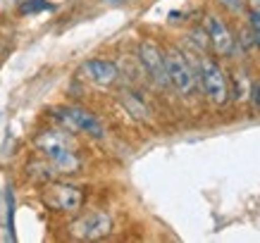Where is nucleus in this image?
I'll list each match as a JSON object with an SVG mask.
<instances>
[{
	"instance_id": "ddd939ff",
	"label": "nucleus",
	"mask_w": 260,
	"mask_h": 243,
	"mask_svg": "<svg viewBox=\"0 0 260 243\" xmlns=\"http://www.w3.org/2000/svg\"><path fill=\"white\" fill-rule=\"evenodd\" d=\"M222 5H227L229 10H234V12H239V10L244 8V0H222Z\"/></svg>"
},
{
	"instance_id": "39448f33",
	"label": "nucleus",
	"mask_w": 260,
	"mask_h": 243,
	"mask_svg": "<svg viewBox=\"0 0 260 243\" xmlns=\"http://www.w3.org/2000/svg\"><path fill=\"white\" fill-rule=\"evenodd\" d=\"M55 117L60 119L67 129L84 131V133H88V136H93V138H103V136H105L98 117L88 110H81V108H57Z\"/></svg>"
},
{
	"instance_id": "f8f14e48",
	"label": "nucleus",
	"mask_w": 260,
	"mask_h": 243,
	"mask_svg": "<svg viewBox=\"0 0 260 243\" xmlns=\"http://www.w3.org/2000/svg\"><path fill=\"white\" fill-rule=\"evenodd\" d=\"M251 102H253V108L260 112V84H255L251 88Z\"/></svg>"
},
{
	"instance_id": "4468645a",
	"label": "nucleus",
	"mask_w": 260,
	"mask_h": 243,
	"mask_svg": "<svg viewBox=\"0 0 260 243\" xmlns=\"http://www.w3.org/2000/svg\"><path fill=\"white\" fill-rule=\"evenodd\" d=\"M251 26H253V31H255V36L260 39V15L258 12H251Z\"/></svg>"
},
{
	"instance_id": "7ed1b4c3",
	"label": "nucleus",
	"mask_w": 260,
	"mask_h": 243,
	"mask_svg": "<svg viewBox=\"0 0 260 243\" xmlns=\"http://www.w3.org/2000/svg\"><path fill=\"white\" fill-rule=\"evenodd\" d=\"M165 67H167V79L181 95L193 93L196 88V77H193V70H191L189 60L181 55L177 48H172L165 55Z\"/></svg>"
},
{
	"instance_id": "9b49d317",
	"label": "nucleus",
	"mask_w": 260,
	"mask_h": 243,
	"mask_svg": "<svg viewBox=\"0 0 260 243\" xmlns=\"http://www.w3.org/2000/svg\"><path fill=\"white\" fill-rule=\"evenodd\" d=\"M8 231L10 238H15V196H12V191H8Z\"/></svg>"
},
{
	"instance_id": "20e7f679",
	"label": "nucleus",
	"mask_w": 260,
	"mask_h": 243,
	"mask_svg": "<svg viewBox=\"0 0 260 243\" xmlns=\"http://www.w3.org/2000/svg\"><path fill=\"white\" fill-rule=\"evenodd\" d=\"M112 231V220L110 215L105 212H88L84 217H79L77 222L70 224V234L74 238H81V241H95V238H103Z\"/></svg>"
},
{
	"instance_id": "9d476101",
	"label": "nucleus",
	"mask_w": 260,
	"mask_h": 243,
	"mask_svg": "<svg viewBox=\"0 0 260 243\" xmlns=\"http://www.w3.org/2000/svg\"><path fill=\"white\" fill-rule=\"evenodd\" d=\"M22 15H36V12H46V10H53V5L48 0H24L22 5Z\"/></svg>"
},
{
	"instance_id": "f03ea898",
	"label": "nucleus",
	"mask_w": 260,
	"mask_h": 243,
	"mask_svg": "<svg viewBox=\"0 0 260 243\" xmlns=\"http://www.w3.org/2000/svg\"><path fill=\"white\" fill-rule=\"evenodd\" d=\"M43 203L57 212H77L84 205V191L72 184H50L43 191Z\"/></svg>"
},
{
	"instance_id": "423d86ee",
	"label": "nucleus",
	"mask_w": 260,
	"mask_h": 243,
	"mask_svg": "<svg viewBox=\"0 0 260 243\" xmlns=\"http://www.w3.org/2000/svg\"><path fill=\"white\" fill-rule=\"evenodd\" d=\"M201 84H203L205 95H208L213 102H217V105L227 102L229 84H227L224 72L220 70V64L210 62V60H203V67H201Z\"/></svg>"
},
{
	"instance_id": "6e6552de",
	"label": "nucleus",
	"mask_w": 260,
	"mask_h": 243,
	"mask_svg": "<svg viewBox=\"0 0 260 243\" xmlns=\"http://www.w3.org/2000/svg\"><path fill=\"white\" fill-rule=\"evenodd\" d=\"M205 31H208V39H210L217 55H222V57L232 55V50H234V36H232L229 26L222 22L220 17L217 15L205 17Z\"/></svg>"
},
{
	"instance_id": "0eeeda50",
	"label": "nucleus",
	"mask_w": 260,
	"mask_h": 243,
	"mask_svg": "<svg viewBox=\"0 0 260 243\" xmlns=\"http://www.w3.org/2000/svg\"><path fill=\"white\" fill-rule=\"evenodd\" d=\"M139 60H141L143 70L148 72V77L158 84V86H167L170 79H167V67H165V55L160 53V48L150 41H143L139 46Z\"/></svg>"
},
{
	"instance_id": "1a4fd4ad",
	"label": "nucleus",
	"mask_w": 260,
	"mask_h": 243,
	"mask_svg": "<svg viewBox=\"0 0 260 243\" xmlns=\"http://www.w3.org/2000/svg\"><path fill=\"white\" fill-rule=\"evenodd\" d=\"M86 72L88 77H91V81H95V84H101V86H108V84H112L115 79H117V67H115V62H110V60H88L86 62Z\"/></svg>"
},
{
	"instance_id": "2eb2a0df",
	"label": "nucleus",
	"mask_w": 260,
	"mask_h": 243,
	"mask_svg": "<svg viewBox=\"0 0 260 243\" xmlns=\"http://www.w3.org/2000/svg\"><path fill=\"white\" fill-rule=\"evenodd\" d=\"M246 3L251 5V10H253V12H258V15H260V0H246Z\"/></svg>"
},
{
	"instance_id": "f257e3e1",
	"label": "nucleus",
	"mask_w": 260,
	"mask_h": 243,
	"mask_svg": "<svg viewBox=\"0 0 260 243\" xmlns=\"http://www.w3.org/2000/svg\"><path fill=\"white\" fill-rule=\"evenodd\" d=\"M36 148L62 172H74L79 167V160L72 150L70 138L62 131H43L36 136Z\"/></svg>"
}]
</instances>
